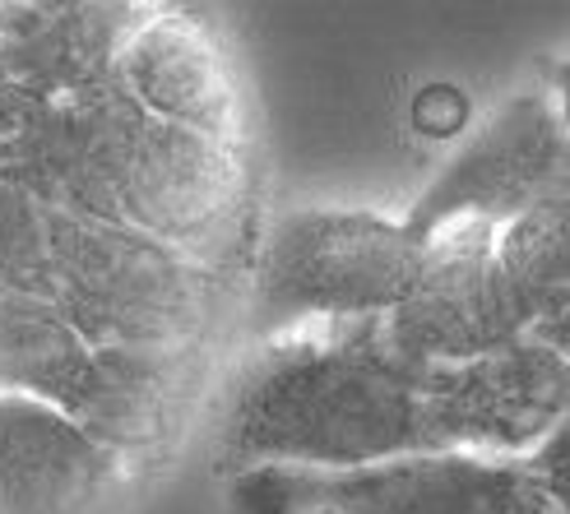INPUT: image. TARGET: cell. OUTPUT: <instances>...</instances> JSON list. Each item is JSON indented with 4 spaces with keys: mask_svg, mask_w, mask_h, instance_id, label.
<instances>
[{
    "mask_svg": "<svg viewBox=\"0 0 570 514\" xmlns=\"http://www.w3.org/2000/svg\"><path fill=\"white\" fill-rule=\"evenodd\" d=\"M441 366L399 357L381 320L311 325L269 338L218 413L223 473L366 468L399 454H445Z\"/></svg>",
    "mask_w": 570,
    "mask_h": 514,
    "instance_id": "1",
    "label": "cell"
},
{
    "mask_svg": "<svg viewBox=\"0 0 570 514\" xmlns=\"http://www.w3.org/2000/svg\"><path fill=\"white\" fill-rule=\"evenodd\" d=\"M422 246L366 209H293L269 227L255 269L250 329L283 338L311 325L381 320L404 302Z\"/></svg>",
    "mask_w": 570,
    "mask_h": 514,
    "instance_id": "2",
    "label": "cell"
},
{
    "mask_svg": "<svg viewBox=\"0 0 570 514\" xmlns=\"http://www.w3.org/2000/svg\"><path fill=\"white\" fill-rule=\"evenodd\" d=\"M524 459L497 454H399L366 468H255L233 482L237 514H505L529 487Z\"/></svg>",
    "mask_w": 570,
    "mask_h": 514,
    "instance_id": "3",
    "label": "cell"
},
{
    "mask_svg": "<svg viewBox=\"0 0 570 514\" xmlns=\"http://www.w3.org/2000/svg\"><path fill=\"white\" fill-rule=\"evenodd\" d=\"M497 227L482 218H454L422 241V265L413 288L381 334L413 366H460L524 338V316L505 293L497 269Z\"/></svg>",
    "mask_w": 570,
    "mask_h": 514,
    "instance_id": "4",
    "label": "cell"
},
{
    "mask_svg": "<svg viewBox=\"0 0 570 514\" xmlns=\"http://www.w3.org/2000/svg\"><path fill=\"white\" fill-rule=\"evenodd\" d=\"M566 195V121L543 93H520L482 121L436 181L404 214V233L422 246L454 218L510 223L548 199Z\"/></svg>",
    "mask_w": 570,
    "mask_h": 514,
    "instance_id": "5",
    "label": "cell"
},
{
    "mask_svg": "<svg viewBox=\"0 0 570 514\" xmlns=\"http://www.w3.org/2000/svg\"><path fill=\"white\" fill-rule=\"evenodd\" d=\"M135 464L61 404L0 389V514H121Z\"/></svg>",
    "mask_w": 570,
    "mask_h": 514,
    "instance_id": "6",
    "label": "cell"
},
{
    "mask_svg": "<svg viewBox=\"0 0 570 514\" xmlns=\"http://www.w3.org/2000/svg\"><path fill=\"white\" fill-rule=\"evenodd\" d=\"M121 75L130 93L173 130L205 135L233 149L246 126V107L227 56L195 19L163 14L139 23L121 42Z\"/></svg>",
    "mask_w": 570,
    "mask_h": 514,
    "instance_id": "7",
    "label": "cell"
},
{
    "mask_svg": "<svg viewBox=\"0 0 570 514\" xmlns=\"http://www.w3.org/2000/svg\"><path fill=\"white\" fill-rule=\"evenodd\" d=\"M233 171L237 158L227 145L167 126L149 139L139 167L130 171V205L163 233H186V227L223 214L227 195H233Z\"/></svg>",
    "mask_w": 570,
    "mask_h": 514,
    "instance_id": "8",
    "label": "cell"
},
{
    "mask_svg": "<svg viewBox=\"0 0 570 514\" xmlns=\"http://www.w3.org/2000/svg\"><path fill=\"white\" fill-rule=\"evenodd\" d=\"M566 205L557 195L520 218L497 227V269L505 293L515 297L524 329L548 348L566 353V310H570V265H566Z\"/></svg>",
    "mask_w": 570,
    "mask_h": 514,
    "instance_id": "9",
    "label": "cell"
},
{
    "mask_svg": "<svg viewBox=\"0 0 570 514\" xmlns=\"http://www.w3.org/2000/svg\"><path fill=\"white\" fill-rule=\"evenodd\" d=\"M505 514H566V505H557V501H548L543 492H538V482H529L524 487V496L510 505Z\"/></svg>",
    "mask_w": 570,
    "mask_h": 514,
    "instance_id": "10",
    "label": "cell"
},
{
    "mask_svg": "<svg viewBox=\"0 0 570 514\" xmlns=\"http://www.w3.org/2000/svg\"><path fill=\"white\" fill-rule=\"evenodd\" d=\"M311 514H325V510H311Z\"/></svg>",
    "mask_w": 570,
    "mask_h": 514,
    "instance_id": "11",
    "label": "cell"
}]
</instances>
